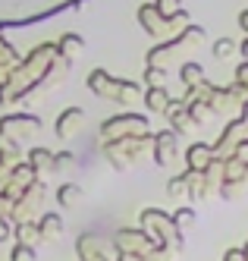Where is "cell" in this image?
Listing matches in <instances>:
<instances>
[{
    "mask_svg": "<svg viewBox=\"0 0 248 261\" xmlns=\"http://www.w3.org/2000/svg\"><path fill=\"white\" fill-rule=\"evenodd\" d=\"M239 22H242V25H245V29H248V10H245V13H242V19H239Z\"/></svg>",
    "mask_w": 248,
    "mask_h": 261,
    "instance_id": "277c9868",
    "label": "cell"
},
{
    "mask_svg": "<svg viewBox=\"0 0 248 261\" xmlns=\"http://www.w3.org/2000/svg\"><path fill=\"white\" fill-rule=\"evenodd\" d=\"M192 220H195V214H192V211H188V208L176 214V223H179V227H188V223H192Z\"/></svg>",
    "mask_w": 248,
    "mask_h": 261,
    "instance_id": "7a4b0ae2",
    "label": "cell"
},
{
    "mask_svg": "<svg viewBox=\"0 0 248 261\" xmlns=\"http://www.w3.org/2000/svg\"><path fill=\"white\" fill-rule=\"evenodd\" d=\"M233 50H236V44H233L230 38H223V41H220V44L214 47V54H217V57H230V54H233Z\"/></svg>",
    "mask_w": 248,
    "mask_h": 261,
    "instance_id": "6da1fadb",
    "label": "cell"
},
{
    "mask_svg": "<svg viewBox=\"0 0 248 261\" xmlns=\"http://www.w3.org/2000/svg\"><path fill=\"white\" fill-rule=\"evenodd\" d=\"M242 255H245V258H248V246H245V252H242Z\"/></svg>",
    "mask_w": 248,
    "mask_h": 261,
    "instance_id": "5b68a950",
    "label": "cell"
},
{
    "mask_svg": "<svg viewBox=\"0 0 248 261\" xmlns=\"http://www.w3.org/2000/svg\"><path fill=\"white\" fill-rule=\"evenodd\" d=\"M173 7H176V0H160V10H163V13H167V10H173Z\"/></svg>",
    "mask_w": 248,
    "mask_h": 261,
    "instance_id": "3957f363",
    "label": "cell"
}]
</instances>
